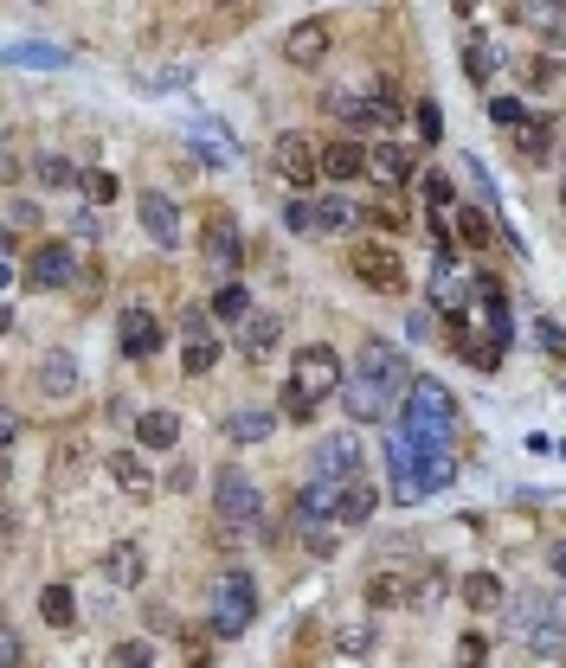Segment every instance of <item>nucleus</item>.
Wrapping results in <instances>:
<instances>
[{"instance_id":"nucleus-7","label":"nucleus","mask_w":566,"mask_h":668,"mask_svg":"<svg viewBox=\"0 0 566 668\" xmlns=\"http://www.w3.org/2000/svg\"><path fill=\"white\" fill-rule=\"evenodd\" d=\"M271 168H278V181H290V187L303 194V187H316V181H322V148H309L303 129H283L278 148H271Z\"/></svg>"},{"instance_id":"nucleus-42","label":"nucleus","mask_w":566,"mask_h":668,"mask_svg":"<svg viewBox=\"0 0 566 668\" xmlns=\"http://www.w3.org/2000/svg\"><path fill=\"white\" fill-rule=\"evenodd\" d=\"M413 116H419V141H438V135H444V110H438L431 97H419V110H413Z\"/></svg>"},{"instance_id":"nucleus-51","label":"nucleus","mask_w":566,"mask_h":668,"mask_svg":"<svg viewBox=\"0 0 566 668\" xmlns=\"http://www.w3.org/2000/svg\"><path fill=\"white\" fill-rule=\"evenodd\" d=\"M71 232H77V238H97V232H103V219H97V212H77V219H71Z\"/></svg>"},{"instance_id":"nucleus-3","label":"nucleus","mask_w":566,"mask_h":668,"mask_svg":"<svg viewBox=\"0 0 566 668\" xmlns=\"http://www.w3.org/2000/svg\"><path fill=\"white\" fill-rule=\"evenodd\" d=\"M508 630H515L528 650L554 656L566 643V598H515L508 604Z\"/></svg>"},{"instance_id":"nucleus-27","label":"nucleus","mask_w":566,"mask_h":668,"mask_svg":"<svg viewBox=\"0 0 566 668\" xmlns=\"http://www.w3.org/2000/svg\"><path fill=\"white\" fill-rule=\"evenodd\" d=\"M271 431H278V411H232L225 418V437L232 444H264Z\"/></svg>"},{"instance_id":"nucleus-52","label":"nucleus","mask_w":566,"mask_h":668,"mask_svg":"<svg viewBox=\"0 0 566 668\" xmlns=\"http://www.w3.org/2000/svg\"><path fill=\"white\" fill-rule=\"evenodd\" d=\"M212 663V650L200 643V636H187V668H207Z\"/></svg>"},{"instance_id":"nucleus-46","label":"nucleus","mask_w":566,"mask_h":668,"mask_svg":"<svg viewBox=\"0 0 566 668\" xmlns=\"http://www.w3.org/2000/svg\"><path fill=\"white\" fill-rule=\"evenodd\" d=\"M438 598H444V572H424V579H419V592H413V604H419V610H431Z\"/></svg>"},{"instance_id":"nucleus-10","label":"nucleus","mask_w":566,"mask_h":668,"mask_svg":"<svg viewBox=\"0 0 566 668\" xmlns=\"http://www.w3.org/2000/svg\"><path fill=\"white\" fill-rule=\"evenodd\" d=\"M77 386H84V373H77V360H71L65 347H52V354L33 360V393H39V399L65 405V399H77Z\"/></svg>"},{"instance_id":"nucleus-29","label":"nucleus","mask_w":566,"mask_h":668,"mask_svg":"<svg viewBox=\"0 0 566 668\" xmlns=\"http://www.w3.org/2000/svg\"><path fill=\"white\" fill-rule=\"evenodd\" d=\"M515 141H521V154H528V161H547V148H554V123H547V116H528V123L515 129Z\"/></svg>"},{"instance_id":"nucleus-11","label":"nucleus","mask_w":566,"mask_h":668,"mask_svg":"<svg viewBox=\"0 0 566 668\" xmlns=\"http://www.w3.org/2000/svg\"><path fill=\"white\" fill-rule=\"evenodd\" d=\"M84 270H77V258H71V245H33V258H26V283L33 289H71Z\"/></svg>"},{"instance_id":"nucleus-14","label":"nucleus","mask_w":566,"mask_h":668,"mask_svg":"<svg viewBox=\"0 0 566 668\" xmlns=\"http://www.w3.org/2000/svg\"><path fill=\"white\" fill-rule=\"evenodd\" d=\"M329 46H335V39H329V20H303V26L283 33V59H290L296 71H316L322 59H329Z\"/></svg>"},{"instance_id":"nucleus-2","label":"nucleus","mask_w":566,"mask_h":668,"mask_svg":"<svg viewBox=\"0 0 566 668\" xmlns=\"http://www.w3.org/2000/svg\"><path fill=\"white\" fill-rule=\"evenodd\" d=\"M212 515H219V546H238V540L258 528V515H264V495H258V482L245 475V469H219L212 475Z\"/></svg>"},{"instance_id":"nucleus-54","label":"nucleus","mask_w":566,"mask_h":668,"mask_svg":"<svg viewBox=\"0 0 566 668\" xmlns=\"http://www.w3.org/2000/svg\"><path fill=\"white\" fill-rule=\"evenodd\" d=\"M424 329H431V316H424V309H413V316H406V341H424Z\"/></svg>"},{"instance_id":"nucleus-26","label":"nucleus","mask_w":566,"mask_h":668,"mask_svg":"<svg viewBox=\"0 0 566 668\" xmlns=\"http://www.w3.org/2000/svg\"><path fill=\"white\" fill-rule=\"evenodd\" d=\"M451 232L470 245V251H490L495 245V225H490V212H477V206H457L451 212Z\"/></svg>"},{"instance_id":"nucleus-12","label":"nucleus","mask_w":566,"mask_h":668,"mask_svg":"<svg viewBox=\"0 0 566 668\" xmlns=\"http://www.w3.org/2000/svg\"><path fill=\"white\" fill-rule=\"evenodd\" d=\"M136 219H142V232H148V245L155 251H181V206L168 200V194H142V206H136Z\"/></svg>"},{"instance_id":"nucleus-53","label":"nucleus","mask_w":566,"mask_h":668,"mask_svg":"<svg viewBox=\"0 0 566 668\" xmlns=\"http://www.w3.org/2000/svg\"><path fill=\"white\" fill-rule=\"evenodd\" d=\"M0 444H7V450L20 444V411H7V418H0Z\"/></svg>"},{"instance_id":"nucleus-35","label":"nucleus","mask_w":566,"mask_h":668,"mask_svg":"<svg viewBox=\"0 0 566 668\" xmlns=\"http://www.w3.org/2000/svg\"><path fill=\"white\" fill-rule=\"evenodd\" d=\"M212 316H219V322H245V316H251V296H245L238 283H225V289L212 296Z\"/></svg>"},{"instance_id":"nucleus-49","label":"nucleus","mask_w":566,"mask_h":668,"mask_svg":"<svg viewBox=\"0 0 566 668\" xmlns=\"http://www.w3.org/2000/svg\"><path fill=\"white\" fill-rule=\"evenodd\" d=\"M181 329H187V341H207V334H212V316H207V309H187V322H181Z\"/></svg>"},{"instance_id":"nucleus-33","label":"nucleus","mask_w":566,"mask_h":668,"mask_svg":"<svg viewBox=\"0 0 566 668\" xmlns=\"http://www.w3.org/2000/svg\"><path fill=\"white\" fill-rule=\"evenodd\" d=\"M39 187H84V174L71 168L65 154H39Z\"/></svg>"},{"instance_id":"nucleus-43","label":"nucleus","mask_w":566,"mask_h":668,"mask_svg":"<svg viewBox=\"0 0 566 668\" xmlns=\"http://www.w3.org/2000/svg\"><path fill=\"white\" fill-rule=\"evenodd\" d=\"M360 219L380 225V232H406V212H399V206H360Z\"/></svg>"},{"instance_id":"nucleus-50","label":"nucleus","mask_w":566,"mask_h":668,"mask_svg":"<svg viewBox=\"0 0 566 668\" xmlns=\"http://www.w3.org/2000/svg\"><path fill=\"white\" fill-rule=\"evenodd\" d=\"M342 650H348V656H367V650H373V630H348Z\"/></svg>"},{"instance_id":"nucleus-41","label":"nucleus","mask_w":566,"mask_h":668,"mask_svg":"<svg viewBox=\"0 0 566 668\" xmlns=\"http://www.w3.org/2000/svg\"><path fill=\"white\" fill-rule=\"evenodd\" d=\"M483 656H490V636H457V668H483Z\"/></svg>"},{"instance_id":"nucleus-28","label":"nucleus","mask_w":566,"mask_h":668,"mask_svg":"<svg viewBox=\"0 0 566 668\" xmlns=\"http://www.w3.org/2000/svg\"><path fill=\"white\" fill-rule=\"evenodd\" d=\"M39 617H46L52 630H71V623H77V598H71V585H46V592H39Z\"/></svg>"},{"instance_id":"nucleus-37","label":"nucleus","mask_w":566,"mask_h":668,"mask_svg":"<svg viewBox=\"0 0 566 668\" xmlns=\"http://www.w3.org/2000/svg\"><path fill=\"white\" fill-rule=\"evenodd\" d=\"M7 59H13V65H46V71L65 65V52H59V46H13Z\"/></svg>"},{"instance_id":"nucleus-13","label":"nucleus","mask_w":566,"mask_h":668,"mask_svg":"<svg viewBox=\"0 0 566 668\" xmlns=\"http://www.w3.org/2000/svg\"><path fill=\"white\" fill-rule=\"evenodd\" d=\"M431 296H438V309H451V316H470V302H477V276H464V270L451 264V245L438 251V270H431Z\"/></svg>"},{"instance_id":"nucleus-31","label":"nucleus","mask_w":566,"mask_h":668,"mask_svg":"<svg viewBox=\"0 0 566 668\" xmlns=\"http://www.w3.org/2000/svg\"><path fill=\"white\" fill-rule=\"evenodd\" d=\"M296 540H303L316 559H329V553H335V528H329V521H316V515H296Z\"/></svg>"},{"instance_id":"nucleus-57","label":"nucleus","mask_w":566,"mask_h":668,"mask_svg":"<svg viewBox=\"0 0 566 668\" xmlns=\"http://www.w3.org/2000/svg\"><path fill=\"white\" fill-rule=\"evenodd\" d=\"M554 13H561V20H566V0H554Z\"/></svg>"},{"instance_id":"nucleus-19","label":"nucleus","mask_w":566,"mask_h":668,"mask_svg":"<svg viewBox=\"0 0 566 668\" xmlns=\"http://www.w3.org/2000/svg\"><path fill=\"white\" fill-rule=\"evenodd\" d=\"M103 572H110V585H116V592H136L142 572H148L142 540H116V546H110V559H103Z\"/></svg>"},{"instance_id":"nucleus-9","label":"nucleus","mask_w":566,"mask_h":668,"mask_svg":"<svg viewBox=\"0 0 566 668\" xmlns=\"http://www.w3.org/2000/svg\"><path fill=\"white\" fill-rule=\"evenodd\" d=\"M161 341H168V329H161V316H155V309L130 302V309L116 316V347H123L130 360H155V354H161Z\"/></svg>"},{"instance_id":"nucleus-56","label":"nucleus","mask_w":566,"mask_h":668,"mask_svg":"<svg viewBox=\"0 0 566 668\" xmlns=\"http://www.w3.org/2000/svg\"><path fill=\"white\" fill-rule=\"evenodd\" d=\"M451 7H457V13H470V7H477V0H451Z\"/></svg>"},{"instance_id":"nucleus-40","label":"nucleus","mask_w":566,"mask_h":668,"mask_svg":"<svg viewBox=\"0 0 566 668\" xmlns=\"http://www.w3.org/2000/svg\"><path fill=\"white\" fill-rule=\"evenodd\" d=\"M84 194H90V206H110V200H116V174L90 168V174H84Z\"/></svg>"},{"instance_id":"nucleus-20","label":"nucleus","mask_w":566,"mask_h":668,"mask_svg":"<svg viewBox=\"0 0 566 668\" xmlns=\"http://www.w3.org/2000/svg\"><path fill=\"white\" fill-rule=\"evenodd\" d=\"M200 251H207L219 270L238 264V225H232V212H212V219H207V232H200Z\"/></svg>"},{"instance_id":"nucleus-25","label":"nucleus","mask_w":566,"mask_h":668,"mask_svg":"<svg viewBox=\"0 0 566 668\" xmlns=\"http://www.w3.org/2000/svg\"><path fill=\"white\" fill-rule=\"evenodd\" d=\"M316 469H322V475H342V482H354V475H360V444H354V437H329V444L316 450Z\"/></svg>"},{"instance_id":"nucleus-18","label":"nucleus","mask_w":566,"mask_h":668,"mask_svg":"<svg viewBox=\"0 0 566 668\" xmlns=\"http://www.w3.org/2000/svg\"><path fill=\"white\" fill-rule=\"evenodd\" d=\"M413 592H419V585H413L399 566H373V572H367V604H373V610H393V604H406Z\"/></svg>"},{"instance_id":"nucleus-16","label":"nucleus","mask_w":566,"mask_h":668,"mask_svg":"<svg viewBox=\"0 0 566 668\" xmlns=\"http://www.w3.org/2000/svg\"><path fill=\"white\" fill-rule=\"evenodd\" d=\"M360 174H373V154H367L354 135H342V141H329V148H322V181L348 187V181H360Z\"/></svg>"},{"instance_id":"nucleus-47","label":"nucleus","mask_w":566,"mask_h":668,"mask_svg":"<svg viewBox=\"0 0 566 668\" xmlns=\"http://www.w3.org/2000/svg\"><path fill=\"white\" fill-rule=\"evenodd\" d=\"M528 84H534V90L561 84V65H554V59H528Z\"/></svg>"},{"instance_id":"nucleus-5","label":"nucleus","mask_w":566,"mask_h":668,"mask_svg":"<svg viewBox=\"0 0 566 668\" xmlns=\"http://www.w3.org/2000/svg\"><path fill=\"white\" fill-rule=\"evenodd\" d=\"M348 270H354V283H367L373 296H406V258L393 251V245H354L348 251Z\"/></svg>"},{"instance_id":"nucleus-58","label":"nucleus","mask_w":566,"mask_h":668,"mask_svg":"<svg viewBox=\"0 0 566 668\" xmlns=\"http://www.w3.org/2000/svg\"><path fill=\"white\" fill-rule=\"evenodd\" d=\"M561 206H566V181H561Z\"/></svg>"},{"instance_id":"nucleus-39","label":"nucleus","mask_w":566,"mask_h":668,"mask_svg":"<svg viewBox=\"0 0 566 668\" xmlns=\"http://www.w3.org/2000/svg\"><path fill=\"white\" fill-rule=\"evenodd\" d=\"M464 65H470V84H490L495 77V52L483 39H470V52H464Z\"/></svg>"},{"instance_id":"nucleus-45","label":"nucleus","mask_w":566,"mask_h":668,"mask_svg":"<svg viewBox=\"0 0 566 668\" xmlns=\"http://www.w3.org/2000/svg\"><path fill=\"white\" fill-rule=\"evenodd\" d=\"M33 225H39V212H33V206L7 200V238H20V232H33Z\"/></svg>"},{"instance_id":"nucleus-55","label":"nucleus","mask_w":566,"mask_h":668,"mask_svg":"<svg viewBox=\"0 0 566 668\" xmlns=\"http://www.w3.org/2000/svg\"><path fill=\"white\" fill-rule=\"evenodd\" d=\"M547 566H554V572H561V579H566V540H554V553H547Z\"/></svg>"},{"instance_id":"nucleus-8","label":"nucleus","mask_w":566,"mask_h":668,"mask_svg":"<svg viewBox=\"0 0 566 668\" xmlns=\"http://www.w3.org/2000/svg\"><path fill=\"white\" fill-rule=\"evenodd\" d=\"M342 405H348L354 424H380V418H393L406 393H393V386H380V380H367V373H354L348 386H342Z\"/></svg>"},{"instance_id":"nucleus-48","label":"nucleus","mask_w":566,"mask_h":668,"mask_svg":"<svg viewBox=\"0 0 566 668\" xmlns=\"http://www.w3.org/2000/svg\"><path fill=\"white\" fill-rule=\"evenodd\" d=\"M424 200L438 206V212H451V181L444 174H424Z\"/></svg>"},{"instance_id":"nucleus-34","label":"nucleus","mask_w":566,"mask_h":668,"mask_svg":"<svg viewBox=\"0 0 566 668\" xmlns=\"http://www.w3.org/2000/svg\"><path fill=\"white\" fill-rule=\"evenodd\" d=\"M283 225H290L296 238H316V232H322V212H316V200H290L283 206Z\"/></svg>"},{"instance_id":"nucleus-38","label":"nucleus","mask_w":566,"mask_h":668,"mask_svg":"<svg viewBox=\"0 0 566 668\" xmlns=\"http://www.w3.org/2000/svg\"><path fill=\"white\" fill-rule=\"evenodd\" d=\"M110 668H155V643H116Z\"/></svg>"},{"instance_id":"nucleus-32","label":"nucleus","mask_w":566,"mask_h":668,"mask_svg":"<svg viewBox=\"0 0 566 668\" xmlns=\"http://www.w3.org/2000/svg\"><path fill=\"white\" fill-rule=\"evenodd\" d=\"M316 212H322V232H348L354 219H360V206H354L348 194H329V200H316Z\"/></svg>"},{"instance_id":"nucleus-24","label":"nucleus","mask_w":566,"mask_h":668,"mask_svg":"<svg viewBox=\"0 0 566 668\" xmlns=\"http://www.w3.org/2000/svg\"><path fill=\"white\" fill-rule=\"evenodd\" d=\"M136 437H142V450H174L181 444V411H142Z\"/></svg>"},{"instance_id":"nucleus-30","label":"nucleus","mask_w":566,"mask_h":668,"mask_svg":"<svg viewBox=\"0 0 566 668\" xmlns=\"http://www.w3.org/2000/svg\"><path fill=\"white\" fill-rule=\"evenodd\" d=\"M373 508H380L373 482H367V475H354V482H348V495H342V521H354V528H360V521H367Z\"/></svg>"},{"instance_id":"nucleus-15","label":"nucleus","mask_w":566,"mask_h":668,"mask_svg":"<svg viewBox=\"0 0 566 668\" xmlns=\"http://www.w3.org/2000/svg\"><path fill=\"white\" fill-rule=\"evenodd\" d=\"M232 347H238L245 367H264V360L278 354V316H258V309H251V316L238 322V334H232Z\"/></svg>"},{"instance_id":"nucleus-44","label":"nucleus","mask_w":566,"mask_h":668,"mask_svg":"<svg viewBox=\"0 0 566 668\" xmlns=\"http://www.w3.org/2000/svg\"><path fill=\"white\" fill-rule=\"evenodd\" d=\"M490 116L502 123V129H521V123H528V110H521L515 97H490Z\"/></svg>"},{"instance_id":"nucleus-1","label":"nucleus","mask_w":566,"mask_h":668,"mask_svg":"<svg viewBox=\"0 0 566 668\" xmlns=\"http://www.w3.org/2000/svg\"><path fill=\"white\" fill-rule=\"evenodd\" d=\"M342 386H348V373H342V354H335L329 341L296 347V360H290V386H283V418L309 424L329 399H342Z\"/></svg>"},{"instance_id":"nucleus-23","label":"nucleus","mask_w":566,"mask_h":668,"mask_svg":"<svg viewBox=\"0 0 566 668\" xmlns=\"http://www.w3.org/2000/svg\"><path fill=\"white\" fill-rule=\"evenodd\" d=\"M457 598L470 604L477 617H490V610H508V592H502V579H495V572H470V579L457 585Z\"/></svg>"},{"instance_id":"nucleus-17","label":"nucleus","mask_w":566,"mask_h":668,"mask_svg":"<svg viewBox=\"0 0 566 668\" xmlns=\"http://www.w3.org/2000/svg\"><path fill=\"white\" fill-rule=\"evenodd\" d=\"M373 174H380L393 194H406V187L419 181V161H413V148H406V141H380V148H373Z\"/></svg>"},{"instance_id":"nucleus-22","label":"nucleus","mask_w":566,"mask_h":668,"mask_svg":"<svg viewBox=\"0 0 566 668\" xmlns=\"http://www.w3.org/2000/svg\"><path fill=\"white\" fill-rule=\"evenodd\" d=\"M406 411H419V418H438V424H457V405H451V393H444L438 380H413V393H406Z\"/></svg>"},{"instance_id":"nucleus-6","label":"nucleus","mask_w":566,"mask_h":668,"mask_svg":"<svg viewBox=\"0 0 566 668\" xmlns=\"http://www.w3.org/2000/svg\"><path fill=\"white\" fill-rule=\"evenodd\" d=\"M354 373H367V380H380V386H393V393H413L406 347H399V341H386V334L360 341V354H354Z\"/></svg>"},{"instance_id":"nucleus-4","label":"nucleus","mask_w":566,"mask_h":668,"mask_svg":"<svg viewBox=\"0 0 566 668\" xmlns=\"http://www.w3.org/2000/svg\"><path fill=\"white\" fill-rule=\"evenodd\" d=\"M207 617H212V636H245L251 617H258V585H251V572H225L207 592Z\"/></svg>"},{"instance_id":"nucleus-21","label":"nucleus","mask_w":566,"mask_h":668,"mask_svg":"<svg viewBox=\"0 0 566 668\" xmlns=\"http://www.w3.org/2000/svg\"><path fill=\"white\" fill-rule=\"evenodd\" d=\"M103 475H110L123 495H148V488H155V475H148V463H142L136 450H110V457H103Z\"/></svg>"},{"instance_id":"nucleus-36","label":"nucleus","mask_w":566,"mask_h":668,"mask_svg":"<svg viewBox=\"0 0 566 668\" xmlns=\"http://www.w3.org/2000/svg\"><path fill=\"white\" fill-rule=\"evenodd\" d=\"M212 360H219V334H207V341H187V354H181L187 380H200V373H212Z\"/></svg>"}]
</instances>
